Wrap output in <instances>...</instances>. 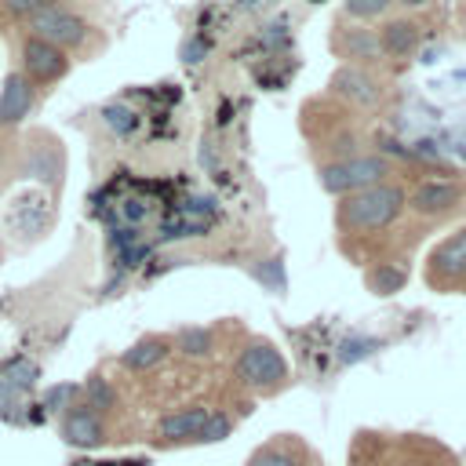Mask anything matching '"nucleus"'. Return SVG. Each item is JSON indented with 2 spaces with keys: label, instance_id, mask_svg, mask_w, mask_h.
Returning a JSON list of instances; mask_svg holds the SVG:
<instances>
[{
  "label": "nucleus",
  "instance_id": "obj_6",
  "mask_svg": "<svg viewBox=\"0 0 466 466\" xmlns=\"http://www.w3.org/2000/svg\"><path fill=\"white\" fill-rule=\"evenodd\" d=\"M422 277L433 291H459L466 288V226H459L455 233H448L444 240H437L426 255Z\"/></svg>",
  "mask_w": 466,
  "mask_h": 466
},
{
  "label": "nucleus",
  "instance_id": "obj_5",
  "mask_svg": "<svg viewBox=\"0 0 466 466\" xmlns=\"http://www.w3.org/2000/svg\"><path fill=\"white\" fill-rule=\"evenodd\" d=\"M69 69H73V58L62 47H55V44L33 36V33H22V40H18V73L36 91H47L51 84L66 80Z\"/></svg>",
  "mask_w": 466,
  "mask_h": 466
},
{
  "label": "nucleus",
  "instance_id": "obj_3",
  "mask_svg": "<svg viewBox=\"0 0 466 466\" xmlns=\"http://www.w3.org/2000/svg\"><path fill=\"white\" fill-rule=\"evenodd\" d=\"M390 178H393V160L382 153H357L346 160L317 164V182L331 197H350V193H360V189L390 182Z\"/></svg>",
  "mask_w": 466,
  "mask_h": 466
},
{
  "label": "nucleus",
  "instance_id": "obj_7",
  "mask_svg": "<svg viewBox=\"0 0 466 466\" xmlns=\"http://www.w3.org/2000/svg\"><path fill=\"white\" fill-rule=\"evenodd\" d=\"M328 91L346 109H364V113L379 109L386 98L382 76H375V69H360V66H339L328 80Z\"/></svg>",
  "mask_w": 466,
  "mask_h": 466
},
{
  "label": "nucleus",
  "instance_id": "obj_1",
  "mask_svg": "<svg viewBox=\"0 0 466 466\" xmlns=\"http://www.w3.org/2000/svg\"><path fill=\"white\" fill-rule=\"evenodd\" d=\"M408 211V189L400 182H379L360 193L339 197L335 204V229L342 237H371L390 229Z\"/></svg>",
  "mask_w": 466,
  "mask_h": 466
},
{
  "label": "nucleus",
  "instance_id": "obj_15",
  "mask_svg": "<svg viewBox=\"0 0 466 466\" xmlns=\"http://www.w3.org/2000/svg\"><path fill=\"white\" fill-rule=\"evenodd\" d=\"M364 280H368V288L375 295H393V291H400L408 284V266L404 262H375L364 273Z\"/></svg>",
  "mask_w": 466,
  "mask_h": 466
},
{
  "label": "nucleus",
  "instance_id": "obj_24",
  "mask_svg": "<svg viewBox=\"0 0 466 466\" xmlns=\"http://www.w3.org/2000/svg\"><path fill=\"white\" fill-rule=\"evenodd\" d=\"M240 4H244V7H258L262 0H240Z\"/></svg>",
  "mask_w": 466,
  "mask_h": 466
},
{
  "label": "nucleus",
  "instance_id": "obj_10",
  "mask_svg": "<svg viewBox=\"0 0 466 466\" xmlns=\"http://www.w3.org/2000/svg\"><path fill=\"white\" fill-rule=\"evenodd\" d=\"M218 408H208V404H186V408H175L167 411L160 422H157V437L167 441V444H200V433L204 426L211 422Z\"/></svg>",
  "mask_w": 466,
  "mask_h": 466
},
{
  "label": "nucleus",
  "instance_id": "obj_25",
  "mask_svg": "<svg viewBox=\"0 0 466 466\" xmlns=\"http://www.w3.org/2000/svg\"><path fill=\"white\" fill-rule=\"evenodd\" d=\"M0 164H4V142H0Z\"/></svg>",
  "mask_w": 466,
  "mask_h": 466
},
{
  "label": "nucleus",
  "instance_id": "obj_12",
  "mask_svg": "<svg viewBox=\"0 0 466 466\" xmlns=\"http://www.w3.org/2000/svg\"><path fill=\"white\" fill-rule=\"evenodd\" d=\"M375 36H379L382 58H411L419 51V44H422V22L408 18V15L404 18H386L375 29Z\"/></svg>",
  "mask_w": 466,
  "mask_h": 466
},
{
  "label": "nucleus",
  "instance_id": "obj_11",
  "mask_svg": "<svg viewBox=\"0 0 466 466\" xmlns=\"http://www.w3.org/2000/svg\"><path fill=\"white\" fill-rule=\"evenodd\" d=\"M36 102H40V91H36L18 69H11V73L4 76V87H0V127L22 124V120L36 109Z\"/></svg>",
  "mask_w": 466,
  "mask_h": 466
},
{
  "label": "nucleus",
  "instance_id": "obj_20",
  "mask_svg": "<svg viewBox=\"0 0 466 466\" xmlns=\"http://www.w3.org/2000/svg\"><path fill=\"white\" fill-rule=\"evenodd\" d=\"M390 7H393V0H342V15H346L350 22H371V18H382Z\"/></svg>",
  "mask_w": 466,
  "mask_h": 466
},
{
  "label": "nucleus",
  "instance_id": "obj_14",
  "mask_svg": "<svg viewBox=\"0 0 466 466\" xmlns=\"http://www.w3.org/2000/svg\"><path fill=\"white\" fill-rule=\"evenodd\" d=\"M171 346H175V339H167V335H146V339H138L120 360H124V368H131V371H146V368L160 364V360L171 353Z\"/></svg>",
  "mask_w": 466,
  "mask_h": 466
},
{
  "label": "nucleus",
  "instance_id": "obj_9",
  "mask_svg": "<svg viewBox=\"0 0 466 466\" xmlns=\"http://www.w3.org/2000/svg\"><path fill=\"white\" fill-rule=\"evenodd\" d=\"M331 51H335V58H342V66L375 69V66L382 62L379 36H375V29H368L364 22H346V18H339V22L331 25Z\"/></svg>",
  "mask_w": 466,
  "mask_h": 466
},
{
  "label": "nucleus",
  "instance_id": "obj_4",
  "mask_svg": "<svg viewBox=\"0 0 466 466\" xmlns=\"http://www.w3.org/2000/svg\"><path fill=\"white\" fill-rule=\"evenodd\" d=\"M237 382L255 393H277L288 386V360L269 339H251L233 360Z\"/></svg>",
  "mask_w": 466,
  "mask_h": 466
},
{
  "label": "nucleus",
  "instance_id": "obj_21",
  "mask_svg": "<svg viewBox=\"0 0 466 466\" xmlns=\"http://www.w3.org/2000/svg\"><path fill=\"white\" fill-rule=\"evenodd\" d=\"M106 124H109L113 131L127 135V131H135V127H138V116H135L127 106H106Z\"/></svg>",
  "mask_w": 466,
  "mask_h": 466
},
{
  "label": "nucleus",
  "instance_id": "obj_19",
  "mask_svg": "<svg viewBox=\"0 0 466 466\" xmlns=\"http://www.w3.org/2000/svg\"><path fill=\"white\" fill-rule=\"evenodd\" d=\"M175 346L186 353V357H208L211 353V331L208 328H182L175 335Z\"/></svg>",
  "mask_w": 466,
  "mask_h": 466
},
{
  "label": "nucleus",
  "instance_id": "obj_23",
  "mask_svg": "<svg viewBox=\"0 0 466 466\" xmlns=\"http://www.w3.org/2000/svg\"><path fill=\"white\" fill-rule=\"evenodd\" d=\"M397 7H404V11H422V7H430L433 0H393Z\"/></svg>",
  "mask_w": 466,
  "mask_h": 466
},
{
  "label": "nucleus",
  "instance_id": "obj_13",
  "mask_svg": "<svg viewBox=\"0 0 466 466\" xmlns=\"http://www.w3.org/2000/svg\"><path fill=\"white\" fill-rule=\"evenodd\" d=\"M62 437L73 448H95V444H102V437H106L102 415L95 408H87L84 400L80 404H69L66 415H62Z\"/></svg>",
  "mask_w": 466,
  "mask_h": 466
},
{
  "label": "nucleus",
  "instance_id": "obj_22",
  "mask_svg": "<svg viewBox=\"0 0 466 466\" xmlns=\"http://www.w3.org/2000/svg\"><path fill=\"white\" fill-rule=\"evenodd\" d=\"M375 339H346L342 342V350H339V360L342 364H353V360H360V357H368V353H375Z\"/></svg>",
  "mask_w": 466,
  "mask_h": 466
},
{
  "label": "nucleus",
  "instance_id": "obj_16",
  "mask_svg": "<svg viewBox=\"0 0 466 466\" xmlns=\"http://www.w3.org/2000/svg\"><path fill=\"white\" fill-rule=\"evenodd\" d=\"M248 466H302V459L295 455V444H288L284 437H277V441L255 448L251 459H248Z\"/></svg>",
  "mask_w": 466,
  "mask_h": 466
},
{
  "label": "nucleus",
  "instance_id": "obj_2",
  "mask_svg": "<svg viewBox=\"0 0 466 466\" xmlns=\"http://www.w3.org/2000/svg\"><path fill=\"white\" fill-rule=\"evenodd\" d=\"M22 25H25V33H33V36H40V40L62 47L69 58H73V55L95 58V55L106 47V36L98 33V25H95L91 18H84V15H76L73 7L40 11V15H33V18L22 22Z\"/></svg>",
  "mask_w": 466,
  "mask_h": 466
},
{
  "label": "nucleus",
  "instance_id": "obj_17",
  "mask_svg": "<svg viewBox=\"0 0 466 466\" xmlns=\"http://www.w3.org/2000/svg\"><path fill=\"white\" fill-rule=\"evenodd\" d=\"M84 404H87V408H95L98 415H106V411L116 404V390H113L102 375H91V379L84 382Z\"/></svg>",
  "mask_w": 466,
  "mask_h": 466
},
{
  "label": "nucleus",
  "instance_id": "obj_8",
  "mask_svg": "<svg viewBox=\"0 0 466 466\" xmlns=\"http://www.w3.org/2000/svg\"><path fill=\"white\" fill-rule=\"evenodd\" d=\"M466 200V182L459 178H422L408 189V211L419 218H444L455 215Z\"/></svg>",
  "mask_w": 466,
  "mask_h": 466
},
{
  "label": "nucleus",
  "instance_id": "obj_18",
  "mask_svg": "<svg viewBox=\"0 0 466 466\" xmlns=\"http://www.w3.org/2000/svg\"><path fill=\"white\" fill-rule=\"evenodd\" d=\"M73 0H0V7L15 18V22H29L33 15L40 11H51V7H69Z\"/></svg>",
  "mask_w": 466,
  "mask_h": 466
}]
</instances>
